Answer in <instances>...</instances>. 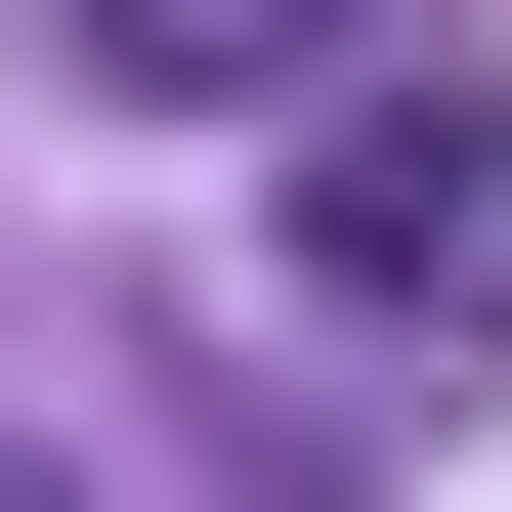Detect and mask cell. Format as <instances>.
I'll list each match as a JSON object with an SVG mask.
<instances>
[{"mask_svg":"<svg viewBox=\"0 0 512 512\" xmlns=\"http://www.w3.org/2000/svg\"><path fill=\"white\" fill-rule=\"evenodd\" d=\"M299 299L427 342V384L512 342V86H470V43H427V86H299Z\"/></svg>","mask_w":512,"mask_h":512,"instance_id":"1","label":"cell"},{"mask_svg":"<svg viewBox=\"0 0 512 512\" xmlns=\"http://www.w3.org/2000/svg\"><path fill=\"white\" fill-rule=\"evenodd\" d=\"M384 0H43V86H128V128H214V86H342Z\"/></svg>","mask_w":512,"mask_h":512,"instance_id":"2","label":"cell"},{"mask_svg":"<svg viewBox=\"0 0 512 512\" xmlns=\"http://www.w3.org/2000/svg\"><path fill=\"white\" fill-rule=\"evenodd\" d=\"M0 512H43V470H0Z\"/></svg>","mask_w":512,"mask_h":512,"instance_id":"3","label":"cell"}]
</instances>
